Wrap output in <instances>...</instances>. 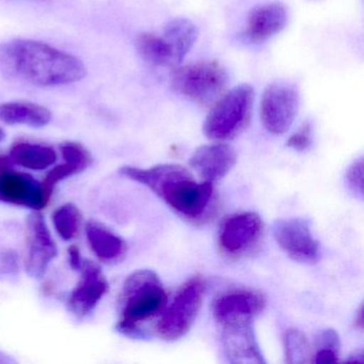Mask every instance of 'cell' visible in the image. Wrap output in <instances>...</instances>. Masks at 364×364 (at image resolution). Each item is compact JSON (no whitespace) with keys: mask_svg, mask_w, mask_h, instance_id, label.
<instances>
[{"mask_svg":"<svg viewBox=\"0 0 364 364\" xmlns=\"http://www.w3.org/2000/svg\"><path fill=\"white\" fill-rule=\"evenodd\" d=\"M0 73L36 87L74 84L86 76L84 63L70 53L35 40L0 44Z\"/></svg>","mask_w":364,"mask_h":364,"instance_id":"cell-1","label":"cell"},{"mask_svg":"<svg viewBox=\"0 0 364 364\" xmlns=\"http://www.w3.org/2000/svg\"><path fill=\"white\" fill-rule=\"evenodd\" d=\"M120 174L148 187L174 212L188 220H203L212 212L214 185L206 181L197 182L183 166L163 164L146 169L123 166Z\"/></svg>","mask_w":364,"mask_h":364,"instance_id":"cell-2","label":"cell"},{"mask_svg":"<svg viewBox=\"0 0 364 364\" xmlns=\"http://www.w3.org/2000/svg\"><path fill=\"white\" fill-rule=\"evenodd\" d=\"M167 291L156 272L136 270L127 277L118 302L116 330L129 338H146L144 325L163 312Z\"/></svg>","mask_w":364,"mask_h":364,"instance_id":"cell-3","label":"cell"},{"mask_svg":"<svg viewBox=\"0 0 364 364\" xmlns=\"http://www.w3.org/2000/svg\"><path fill=\"white\" fill-rule=\"evenodd\" d=\"M253 102L255 90L250 85H240L225 93L204 121L206 137L218 142L237 137L250 122Z\"/></svg>","mask_w":364,"mask_h":364,"instance_id":"cell-4","label":"cell"},{"mask_svg":"<svg viewBox=\"0 0 364 364\" xmlns=\"http://www.w3.org/2000/svg\"><path fill=\"white\" fill-rule=\"evenodd\" d=\"M228 86L227 71L216 61H199L176 68L172 76L174 91L202 106L214 105Z\"/></svg>","mask_w":364,"mask_h":364,"instance_id":"cell-5","label":"cell"},{"mask_svg":"<svg viewBox=\"0 0 364 364\" xmlns=\"http://www.w3.org/2000/svg\"><path fill=\"white\" fill-rule=\"evenodd\" d=\"M205 283L201 276L187 280L154 327L161 340L176 342L188 333L203 304Z\"/></svg>","mask_w":364,"mask_h":364,"instance_id":"cell-6","label":"cell"},{"mask_svg":"<svg viewBox=\"0 0 364 364\" xmlns=\"http://www.w3.org/2000/svg\"><path fill=\"white\" fill-rule=\"evenodd\" d=\"M299 108V95L291 85L274 82L264 91L259 106L262 124L268 133L282 135L293 124Z\"/></svg>","mask_w":364,"mask_h":364,"instance_id":"cell-7","label":"cell"},{"mask_svg":"<svg viewBox=\"0 0 364 364\" xmlns=\"http://www.w3.org/2000/svg\"><path fill=\"white\" fill-rule=\"evenodd\" d=\"M10 157L0 155V201L41 210L48 205L41 183L31 174L16 171Z\"/></svg>","mask_w":364,"mask_h":364,"instance_id":"cell-8","label":"cell"},{"mask_svg":"<svg viewBox=\"0 0 364 364\" xmlns=\"http://www.w3.org/2000/svg\"><path fill=\"white\" fill-rule=\"evenodd\" d=\"M272 235L278 246L294 261L316 263L321 257V245L314 237L306 219L289 218L276 221Z\"/></svg>","mask_w":364,"mask_h":364,"instance_id":"cell-9","label":"cell"},{"mask_svg":"<svg viewBox=\"0 0 364 364\" xmlns=\"http://www.w3.org/2000/svg\"><path fill=\"white\" fill-rule=\"evenodd\" d=\"M267 300L255 289H231L217 296L213 302V316L221 326L238 321H252L265 309Z\"/></svg>","mask_w":364,"mask_h":364,"instance_id":"cell-10","label":"cell"},{"mask_svg":"<svg viewBox=\"0 0 364 364\" xmlns=\"http://www.w3.org/2000/svg\"><path fill=\"white\" fill-rule=\"evenodd\" d=\"M263 230V220L259 214L240 213L223 223L219 234V245L225 255L231 257L245 255L259 244Z\"/></svg>","mask_w":364,"mask_h":364,"instance_id":"cell-11","label":"cell"},{"mask_svg":"<svg viewBox=\"0 0 364 364\" xmlns=\"http://www.w3.org/2000/svg\"><path fill=\"white\" fill-rule=\"evenodd\" d=\"M27 242L26 272L31 278L42 279L58 255V249L39 210H35L27 218Z\"/></svg>","mask_w":364,"mask_h":364,"instance_id":"cell-12","label":"cell"},{"mask_svg":"<svg viewBox=\"0 0 364 364\" xmlns=\"http://www.w3.org/2000/svg\"><path fill=\"white\" fill-rule=\"evenodd\" d=\"M80 272V280L70 293L67 306L76 318L82 319L97 308L109 284L101 267L92 261L85 259Z\"/></svg>","mask_w":364,"mask_h":364,"instance_id":"cell-13","label":"cell"},{"mask_svg":"<svg viewBox=\"0 0 364 364\" xmlns=\"http://www.w3.org/2000/svg\"><path fill=\"white\" fill-rule=\"evenodd\" d=\"M223 327V348L230 363H266L252 328V321H238Z\"/></svg>","mask_w":364,"mask_h":364,"instance_id":"cell-14","label":"cell"},{"mask_svg":"<svg viewBox=\"0 0 364 364\" xmlns=\"http://www.w3.org/2000/svg\"><path fill=\"white\" fill-rule=\"evenodd\" d=\"M237 161L236 151L223 142L200 146L189 159L191 167L206 182L214 184L225 178Z\"/></svg>","mask_w":364,"mask_h":364,"instance_id":"cell-15","label":"cell"},{"mask_svg":"<svg viewBox=\"0 0 364 364\" xmlns=\"http://www.w3.org/2000/svg\"><path fill=\"white\" fill-rule=\"evenodd\" d=\"M287 8L280 3L266 4L252 9L247 21L244 38L252 43H263L287 26Z\"/></svg>","mask_w":364,"mask_h":364,"instance_id":"cell-16","label":"cell"},{"mask_svg":"<svg viewBox=\"0 0 364 364\" xmlns=\"http://www.w3.org/2000/svg\"><path fill=\"white\" fill-rule=\"evenodd\" d=\"M87 240L100 261L117 263L127 253V242L102 223L90 221L86 227Z\"/></svg>","mask_w":364,"mask_h":364,"instance_id":"cell-17","label":"cell"},{"mask_svg":"<svg viewBox=\"0 0 364 364\" xmlns=\"http://www.w3.org/2000/svg\"><path fill=\"white\" fill-rule=\"evenodd\" d=\"M52 112L31 102H8L0 104V122L41 129L50 124Z\"/></svg>","mask_w":364,"mask_h":364,"instance_id":"cell-18","label":"cell"},{"mask_svg":"<svg viewBox=\"0 0 364 364\" xmlns=\"http://www.w3.org/2000/svg\"><path fill=\"white\" fill-rule=\"evenodd\" d=\"M12 163L29 170L48 169L57 161V153L50 146L31 142H16L10 150Z\"/></svg>","mask_w":364,"mask_h":364,"instance_id":"cell-19","label":"cell"},{"mask_svg":"<svg viewBox=\"0 0 364 364\" xmlns=\"http://www.w3.org/2000/svg\"><path fill=\"white\" fill-rule=\"evenodd\" d=\"M136 48L144 61L155 67L176 68L180 63L163 35L144 33L138 36Z\"/></svg>","mask_w":364,"mask_h":364,"instance_id":"cell-20","label":"cell"},{"mask_svg":"<svg viewBox=\"0 0 364 364\" xmlns=\"http://www.w3.org/2000/svg\"><path fill=\"white\" fill-rule=\"evenodd\" d=\"M163 36L173 50L178 63H182L199 37L198 27L187 18H174L164 26Z\"/></svg>","mask_w":364,"mask_h":364,"instance_id":"cell-21","label":"cell"},{"mask_svg":"<svg viewBox=\"0 0 364 364\" xmlns=\"http://www.w3.org/2000/svg\"><path fill=\"white\" fill-rule=\"evenodd\" d=\"M285 362L289 364H304L311 360V347L306 334L295 328H289L283 334Z\"/></svg>","mask_w":364,"mask_h":364,"instance_id":"cell-22","label":"cell"},{"mask_svg":"<svg viewBox=\"0 0 364 364\" xmlns=\"http://www.w3.org/2000/svg\"><path fill=\"white\" fill-rule=\"evenodd\" d=\"M82 214L73 203L63 204L53 214L55 229L63 240H71L75 237L82 225Z\"/></svg>","mask_w":364,"mask_h":364,"instance_id":"cell-23","label":"cell"},{"mask_svg":"<svg viewBox=\"0 0 364 364\" xmlns=\"http://www.w3.org/2000/svg\"><path fill=\"white\" fill-rule=\"evenodd\" d=\"M63 161L74 166L80 173L90 167L93 161L90 151L80 142L65 141L60 146Z\"/></svg>","mask_w":364,"mask_h":364,"instance_id":"cell-24","label":"cell"},{"mask_svg":"<svg viewBox=\"0 0 364 364\" xmlns=\"http://www.w3.org/2000/svg\"><path fill=\"white\" fill-rule=\"evenodd\" d=\"M345 183L348 191L355 198H363V159L362 157L353 161L347 168Z\"/></svg>","mask_w":364,"mask_h":364,"instance_id":"cell-25","label":"cell"},{"mask_svg":"<svg viewBox=\"0 0 364 364\" xmlns=\"http://www.w3.org/2000/svg\"><path fill=\"white\" fill-rule=\"evenodd\" d=\"M18 274V257L11 249L0 252V280H12Z\"/></svg>","mask_w":364,"mask_h":364,"instance_id":"cell-26","label":"cell"},{"mask_svg":"<svg viewBox=\"0 0 364 364\" xmlns=\"http://www.w3.org/2000/svg\"><path fill=\"white\" fill-rule=\"evenodd\" d=\"M312 125L306 122V124L302 125L301 129L294 134L287 140V146L289 149L297 151V152H304L309 150L310 146H312Z\"/></svg>","mask_w":364,"mask_h":364,"instance_id":"cell-27","label":"cell"},{"mask_svg":"<svg viewBox=\"0 0 364 364\" xmlns=\"http://www.w3.org/2000/svg\"><path fill=\"white\" fill-rule=\"evenodd\" d=\"M315 349H331V350L340 353L341 342L340 336L336 333V330H321L316 338H315Z\"/></svg>","mask_w":364,"mask_h":364,"instance_id":"cell-28","label":"cell"},{"mask_svg":"<svg viewBox=\"0 0 364 364\" xmlns=\"http://www.w3.org/2000/svg\"><path fill=\"white\" fill-rule=\"evenodd\" d=\"M85 259L80 255V248L76 246H71L69 248V263L72 269L75 272H80V268L82 267Z\"/></svg>","mask_w":364,"mask_h":364,"instance_id":"cell-29","label":"cell"},{"mask_svg":"<svg viewBox=\"0 0 364 364\" xmlns=\"http://www.w3.org/2000/svg\"><path fill=\"white\" fill-rule=\"evenodd\" d=\"M355 328L361 331L363 329V310H362V306H360L359 310H358L357 315H355Z\"/></svg>","mask_w":364,"mask_h":364,"instance_id":"cell-30","label":"cell"},{"mask_svg":"<svg viewBox=\"0 0 364 364\" xmlns=\"http://www.w3.org/2000/svg\"><path fill=\"white\" fill-rule=\"evenodd\" d=\"M348 362H357V363H363L364 362V353L362 350H357L353 355H350V358L347 360Z\"/></svg>","mask_w":364,"mask_h":364,"instance_id":"cell-31","label":"cell"},{"mask_svg":"<svg viewBox=\"0 0 364 364\" xmlns=\"http://www.w3.org/2000/svg\"><path fill=\"white\" fill-rule=\"evenodd\" d=\"M16 363V360L12 359L11 357L7 355V353L0 351V364H11Z\"/></svg>","mask_w":364,"mask_h":364,"instance_id":"cell-32","label":"cell"},{"mask_svg":"<svg viewBox=\"0 0 364 364\" xmlns=\"http://www.w3.org/2000/svg\"><path fill=\"white\" fill-rule=\"evenodd\" d=\"M6 138V133L1 127H0V142H3Z\"/></svg>","mask_w":364,"mask_h":364,"instance_id":"cell-33","label":"cell"},{"mask_svg":"<svg viewBox=\"0 0 364 364\" xmlns=\"http://www.w3.org/2000/svg\"><path fill=\"white\" fill-rule=\"evenodd\" d=\"M28 1H40V3H46V1H48V0H28Z\"/></svg>","mask_w":364,"mask_h":364,"instance_id":"cell-34","label":"cell"}]
</instances>
